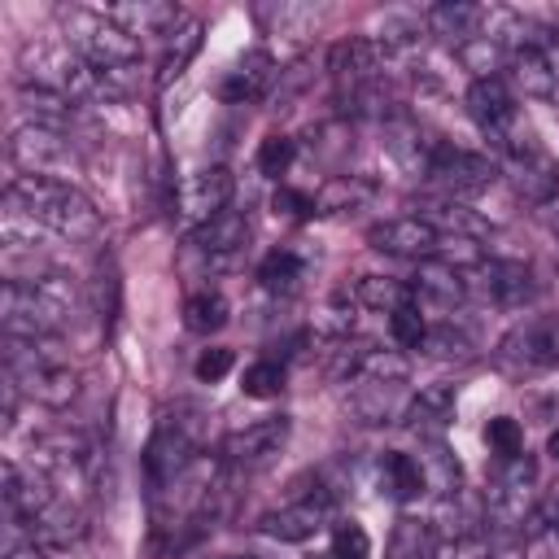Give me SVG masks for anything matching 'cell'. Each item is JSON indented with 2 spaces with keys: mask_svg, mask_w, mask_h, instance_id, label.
<instances>
[{
  "mask_svg": "<svg viewBox=\"0 0 559 559\" xmlns=\"http://www.w3.org/2000/svg\"><path fill=\"white\" fill-rule=\"evenodd\" d=\"M354 415L362 424H384V419H402L406 411V397H402V384H384V380H358L354 389Z\"/></svg>",
  "mask_w": 559,
  "mask_h": 559,
  "instance_id": "484cf974",
  "label": "cell"
},
{
  "mask_svg": "<svg viewBox=\"0 0 559 559\" xmlns=\"http://www.w3.org/2000/svg\"><path fill=\"white\" fill-rule=\"evenodd\" d=\"M61 35L100 74H122V70H135L140 61V39L122 31L114 17H105L100 9H61Z\"/></svg>",
  "mask_w": 559,
  "mask_h": 559,
  "instance_id": "5b68a950",
  "label": "cell"
},
{
  "mask_svg": "<svg viewBox=\"0 0 559 559\" xmlns=\"http://www.w3.org/2000/svg\"><path fill=\"white\" fill-rule=\"evenodd\" d=\"M4 380L17 384L22 397L39 402V406H70L74 393H79V376L74 367L61 358L57 341H17V336H4Z\"/></svg>",
  "mask_w": 559,
  "mask_h": 559,
  "instance_id": "3957f363",
  "label": "cell"
},
{
  "mask_svg": "<svg viewBox=\"0 0 559 559\" xmlns=\"http://www.w3.org/2000/svg\"><path fill=\"white\" fill-rule=\"evenodd\" d=\"M328 515H332V498H328V493H306V498H297V502H288V507L266 511V515L258 520V528H262L266 537H275V542L297 546V542H310V537L328 524Z\"/></svg>",
  "mask_w": 559,
  "mask_h": 559,
  "instance_id": "5bb4252c",
  "label": "cell"
},
{
  "mask_svg": "<svg viewBox=\"0 0 559 559\" xmlns=\"http://www.w3.org/2000/svg\"><path fill=\"white\" fill-rule=\"evenodd\" d=\"M201 445H205V411L201 406L179 402V406L162 411V419L148 437V450H144V472H148L153 493L166 489L175 476H183L197 463Z\"/></svg>",
  "mask_w": 559,
  "mask_h": 559,
  "instance_id": "277c9868",
  "label": "cell"
},
{
  "mask_svg": "<svg viewBox=\"0 0 559 559\" xmlns=\"http://www.w3.org/2000/svg\"><path fill=\"white\" fill-rule=\"evenodd\" d=\"M240 559H253V555H240Z\"/></svg>",
  "mask_w": 559,
  "mask_h": 559,
  "instance_id": "f907efd6",
  "label": "cell"
},
{
  "mask_svg": "<svg viewBox=\"0 0 559 559\" xmlns=\"http://www.w3.org/2000/svg\"><path fill=\"white\" fill-rule=\"evenodd\" d=\"M537 214H542V223H546V227H555V231H559V197H550L546 205H537Z\"/></svg>",
  "mask_w": 559,
  "mask_h": 559,
  "instance_id": "f6af8a7d",
  "label": "cell"
},
{
  "mask_svg": "<svg viewBox=\"0 0 559 559\" xmlns=\"http://www.w3.org/2000/svg\"><path fill=\"white\" fill-rule=\"evenodd\" d=\"M240 389H245V397H275V393L284 389V367H280V362H271V358H262V362L245 367Z\"/></svg>",
  "mask_w": 559,
  "mask_h": 559,
  "instance_id": "8d00e7d4",
  "label": "cell"
},
{
  "mask_svg": "<svg viewBox=\"0 0 559 559\" xmlns=\"http://www.w3.org/2000/svg\"><path fill=\"white\" fill-rule=\"evenodd\" d=\"M92 301H96V319H100V328L109 332L114 319H118V266H114L109 253L96 262V275H92Z\"/></svg>",
  "mask_w": 559,
  "mask_h": 559,
  "instance_id": "d6a6232c",
  "label": "cell"
},
{
  "mask_svg": "<svg viewBox=\"0 0 559 559\" xmlns=\"http://www.w3.org/2000/svg\"><path fill=\"white\" fill-rule=\"evenodd\" d=\"M502 170H507L511 188L533 205H546L550 197H559V166L537 140H524L520 148L502 153Z\"/></svg>",
  "mask_w": 559,
  "mask_h": 559,
  "instance_id": "7c38bea8",
  "label": "cell"
},
{
  "mask_svg": "<svg viewBox=\"0 0 559 559\" xmlns=\"http://www.w3.org/2000/svg\"><path fill=\"white\" fill-rule=\"evenodd\" d=\"M231 362H236V354L223 349V345H214V349H201V358L192 362V371H197V380L214 384V380H223V376L231 371Z\"/></svg>",
  "mask_w": 559,
  "mask_h": 559,
  "instance_id": "7bdbcfd3",
  "label": "cell"
},
{
  "mask_svg": "<svg viewBox=\"0 0 559 559\" xmlns=\"http://www.w3.org/2000/svg\"><path fill=\"white\" fill-rule=\"evenodd\" d=\"M17 105H22V118L26 122H35V127H48V131H66L70 122H74V100H66L61 92H52V87H22L17 92Z\"/></svg>",
  "mask_w": 559,
  "mask_h": 559,
  "instance_id": "cb8c5ba5",
  "label": "cell"
},
{
  "mask_svg": "<svg viewBox=\"0 0 559 559\" xmlns=\"http://www.w3.org/2000/svg\"><path fill=\"white\" fill-rule=\"evenodd\" d=\"M231 192H236V179L227 166H201L183 179L179 188V227L183 231H201L210 218H218L227 205H231Z\"/></svg>",
  "mask_w": 559,
  "mask_h": 559,
  "instance_id": "52a82bcc",
  "label": "cell"
},
{
  "mask_svg": "<svg viewBox=\"0 0 559 559\" xmlns=\"http://www.w3.org/2000/svg\"><path fill=\"white\" fill-rule=\"evenodd\" d=\"M533 485H537V463L528 454H515L498 467L493 485H489V515L511 528V524H524V515L533 511Z\"/></svg>",
  "mask_w": 559,
  "mask_h": 559,
  "instance_id": "8fae6325",
  "label": "cell"
},
{
  "mask_svg": "<svg viewBox=\"0 0 559 559\" xmlns=\"http://www.w3.org/2000/svg\"><path fill=\"white\" fill-rule=\"evenodd\" d=\"M498 559H520V555H515V550H502V555H498Z\"/></svg>",
  "mask_w": 559,
  "mask_h": 559,
  "instance_id": "c3c4849f",
  "label": "cell"
},
{
  "mask_svg": "<svg viewBox=\"0 0 559 559\" xmlns=\"http://www.w3.org/2000/svg\"><path fill=\"white\" fill-rule=\"evenodd\" d=\"M459 61H463L476 79H493V70H498L502 61H511V52H507L493 35H476L472 44H463V48H459Z\"/></svg>",
  "mask_w": 559,
  "mask_h": 559,
  "instance_id": "e575fe53",
  "label": "cell"
},
{
  "mask_svg": "<svg viewBox=\"0 0 559 559\" xmlns=\"http://www.w3.org/2000/svg\"><path fill=\"white\" fill-rule=\"evenodd\" d=\"M419 467H424V480H428V489H437L441 498H450V493H459V480H463V472H459V459L432 437L428 441V454L419 459Z\"/></svg>",
  "mask_w": 559,
  "mask_h": 559,
  "instance_id": "4dcf8cb0",
  "label": "cell"
},
{
  "mask_svg": "<svg viewBox=\"0 0 559 559\" xmlns=\"http://www.w3.org/2000/svg\"><path fill=\"white\" fill-rule=\"evenodd\" d=\"M437 546V528L428 520H415V515H402L389 533V546H384V559H428Z\"/></svg>",
  "mask_w": 559,
  "mask_h": 559,
  "instance_id": "f1b7e54d",
  "label": "cell"
},
{
  "mask_svg": "<svg viewBox=\"0 0 559 559\" xmlns=\"http://www.w3.org/2000/svg\"><path fill=\"white\" fill-rule=\"evenodd\" d=\"M411 288H415V306H419V301H441V306H450V301H459V297L467 293L463 275H459L450 262H419Z\"/></svg>",
  "mask_w": 559,
  "mask_h": 559,
  "instance_id": "4316f807",
  "label": "cell"
},
{
  "mask_svg": "<svg viewBox=\"0 0 559 559\" xmlns=\"http://www.w3.org/2000/svg\"><path fill=\"white\" fill-rule=\"evenodd\" d=\"M183 323H188V332H201V336H210V332H218L223 323H227V301H223V293H192L188 301H183Z\"/></svg>",
  "mask_w": 559,
  "mask_h": 559,
  "instance_id": "1f68e13d",
  "label": "cell"
},
{
  "mask_svg": "<svg viewBox=\"0 0 559 559\" xmlns=\"http://www.w3.org/2000/svg\"><path fill=\"white\" fill-rule=\"evenodd\" d=\"M275 214L310 218V214H319V205H314V197H310V192H293V188H280V192H275Z\"/></svg>",
  "mask_w": 559,
  "mask_h": 559,
  "instance_id": "ee69618b",
  "label": "cell"
},
{
  "mask_svg": "<svg viewBox=\"0 0 559 559\" xmlns=\"http://www.w3.org/2000/svg\"><path fill=\"white\" fill-rule=\"evenodd\" d=\"M201 48V17L183 13L166 35H162V66H157V83H170L183 74V66L197 57Z\"/></svg>",
  "mask_w": 559,
  "mask_h": 559,
  "instance_id": "44dd1931",
  "label": "cell"
},
{
  "mask_svg": "<svg viewBox=\"0 0 559 559\" xmlns=\"http://www.w3.org/2000/svg\"><path fill=\"white\" fill-rule=\"evenodd\" d=\"M4 559H44V555H39V546L31 542V546H9Z\"/></svg>",
  "mask_w": 559,
  "mask_h": 559,
  "instance_id": "bcb514c9",
  "label": "cell"
},
{
  "mask_svg": "<svg viewBox=\"0 0 559 559\" xmlns=\"http://www.w3.org/2000/svg\"><path fill=\"white\" fill-rule=\"evenodd\" d=\"M371 188L362 183V179H332L319 197H314V205H319V214H336V210H345V205H354V201H362Z\"/></svg>",
  "mask_w": 559,
  "mask_h": 559,
  "instance_id": "b9f144b4",
  "label": "cell"
},
{
  "mask_svg": "<svg viewBox=\"0 0 559 559\" xmlns=\"http://www.w3.org/2000/svg\"><path fill=\"white\" fill-rule=\"evenodd\" d=\"M467 114L489 135V144L498 148V157L511 153V148H520L524 140H533V131L520 122V109H515L511 87L498 74L493 79H472V87H467Z\"/></svg>",
  "mask_w": 559,
  "mask_h": 559,
  "instance_id": "8992f818",
  "label": "cell"
},
{
  "mask_svg": "<svg viewBox=\"0 0 559 559\" xmlns=\"http://www.w3.org/2000/svg\"><path fill=\"white\" fill-rule=\"evenodd\" d=\"M389 332H393V341H397L402 349H419V345H424V336H428V323H424L419 306L411 301V306H402V310H393V314H389Z\"/></svg>",
  "mask_w": 559,
  "mask_h": 559,
  "instance_id": "74e56055",
  "label": "cell"
},
{
  "mask_svg": "<svg viewBox=\"0 0 559 559\" xmlns=\"http://www.w3.org/2000/svg\"><path fill=\"white\" fill-rule=\"evenodd\" d=\"M245 240H249V214H240V210H223L218 218H210L197 231V245L205 258H231L245 249Z\"/></svg>",
  "mask_w": 559,
  "mask_h": 559,
  "instance_id": "d4e9b609",
  "label": "cell"
},
{
  "mask_svg": "<svg viewBox=\"0 0 559 559\" xmlns=\"http://www.w3.org/2000/svg\"><path fill=\"white\" fill-rule=\"evenodd\" d=\"M9 162L22 166L26 175H48L52 166H66L70 162V140L66 131H48V127H35V122H17L9 131V144H4Z\"/></svg>",
  "mask_w": 559,
  "mask_h": 559,
  "instance_id": "4fadbf2b",
  "label": "cell"
},
{
  "mask_svg": "<svg viewBox=\"0 0 559 559\" xmlns=\"http://www.w3.org/2000/svg\"><path fill=\"white\" fill-rule=\"evenodd\" d=\"M485 441H489V450L507 463V459H515V454H524V428L511 419V415H493L489 424H485Z\"/></svg>",
  "mask_w": 559,
  "mask_h": 559,
  "instance_id": "d590c367",
  "label": "cell"
},
{
  "mask_svg": "<svg viewBox=\"0 0 559 559\" xmlns=\"http://www.w3.org/2000/svg\"><path fill=\"white\" fill-rule=\"evenodd\" d=\"M26 533H31V542L39 546V550H70V546H79L83 537H87V520H83V511L74 507V502H52V507H44L31 524H26Z\"/></svg>",
  "mask_w": 559,
  "mask_h": 559,
  "instance_id": "e0dca14e",
  "label": "cell"
},
{
  "mask_svg": "<svg viewBox=\"0 0 559 559\" xmlns=\"http://www.w3.org/2000/svg\"><path fill=\"white\" fill-rule=\"evenodd\" d=\"M376 66H380V44L367 39V35H349V39L332 44V52H328L332 79H336L341 87H349V92H358V87L376 74Z\"/></svg>",
  "mask_w": 559,
  "mask_h": 559,
  "instance_id": "ac0fdd59",
  "label": "cell"
},
{
  "mask_svg": "<svg viewBox=\"0 0 559 559\" xmlns=\"http://www.w3.org/2000/svg\"><path fill=\"white\" fill-rule=\"evenodd\" d=\"M293 157H297V144H293L288 135H266V140L258 144V170L271 175V179H280V175L293 166Z\"/></svg>",
  "mask_w": 559,
  "mask_h": 559,
  "instance_id": "f35d334b",
  "label": "cell"
},
{
  "mask_svg": "<svg viewBox=\"0 0 559 559\" xmlns=\"http://www.w3.org/2000/svg\"><path fill=\"white\" fill-rule=\"evenodd\" d=\"M323 559H336V555H323Z\"/></svg>",
  "mask_w": 559,
  "mask_h": 559,
  "instance_id": "681fc988",
  "label": "cell"
},
{
  "mask_svg": "<svg viewBox=\"0 0 559 559\" xmlns=\"http://www.w3.org/2000/svg\"><path fill=\"white\" fill-rule=\"evenodd\" d=\"M74 306H79L74 284L61 271L4 280V288H0L4 336H17V341H48V336H57L74 319Z\"/></svg>",
  "mask_w": 559,
  "mask_h": 559,
  "instance_id": "6da1fadb",
  "label": "cell"
},
{
  "mask_svg": "<svg viewBox=\"0 0 559 559\" xmlns=\"http://www.w3.org/2000/svg\"><path fill=\"white\" fill-rule=\"evenodd\" d=\"M498 358L515 371H533V367H555L559 362V314H537L528 323H515L502 345Z\"/></svg>",
  "mask_w": 559,
  "mask_h": 559,
  "instance_id": "30bf717a",
  "label": "cell"
},
{
  "mask_svg": "<svg viewBox=\"0 0 559 559\" xmlns=\"http://www.w3.org/2000/svg\"><path fill=\"white\" fill-rule=\"evenodd\" d=\"M511 79L533 100H550L559 92V66L550 61L546 48H515L511 52Z\"/></svg>",
  "mask_w": 559,
  "mask_h": 559,
  "instance_id": "d6986e66",
  "label": "cell"
},
{
  "mask_svg": "<svg viewBox=\"0 0 559 559\" xmlns=\"http://www.w3.org/2000/svg\"><path fill=\"white\" fill-rule=\"evenodd\" d=\"M424 175L454 192V197H472V192H485L493 183V162L472 153V148H454V144H432L428 148V162H424Z\"/></svg>",
  "mask_w": 559,
  "mask_h": 559,
  "instance_id": "ba28073f",
  "label": "cell"
},
{
  "mask_svg": "<svg viewBox=\"0 0 559 559\" xmlns=\"http://www.w3.org/2000/svg\"><path fill=\"white\" fill-rule=\"evenodd\" d=\"M380 480H384V489H389L397 502H411V498H419V493L428 489L419 459H415V454H402V450H389V454L380 459Z\"/></svg>",
  "mask_w": 559,
  "mask_h": 559,
  "instance_id": "83f0119b",
  "label": "cell"
},
{
  "mask_svg": "<svg viewBox=\"0 0 559 559\" xmlns=\"http://www.w3.org/2000/svg\"><path fill=\"white\" fill-rule=\"evenodd\" d=\"M450 415H454V384L437 380V384H424V389H419V397H411V402H406L402 424H406V428H415V432H437Z\"/></svg>",
  "mask_w": 559,
  "mask_h": 559,
  "instance_id": "603a6c76",
  "label": "cell"
},
{
  "mask_svg": "<svg viewBox=\"0 0 559 559\" xmlns=\"http://www.w3.org/2000/svg\"><path fill=\"white\" fill-rule=\"evenodd\" d=\"M546 454H550V459H555V463H559V428H555V432H550V441H546Z\"/></svg>",
  "mask_w": 559,
  "mask_h": 559,
  "instance_id": "7dc6e473",
  "label": "cell"
},
{
  "mask_svg": "<svg viewBox=\"0 0 559 559\" xmlns=\"http://www.w3.org/2000/svg\"><path fill=\"white\" fill-rule=\"evenodd\" d=\"M301 258L297 253H288V249H275V253H266L262 258V266H258V280H262V288H271V293H293L297 288V280H301Z\"/></svg>",
  "mask_w": 559,
  "mask_h": 559,
  "instance_id": "836d02e7",
  "label": "cell"
},
{
  "mask_svg": "<svg viewBox=\"0 0 559 559\" xmlns=\"http://www.w3.org/2000/svg\"><path fill=\"white\" fill-rule=\"evenodd\" d=\"M288 415H266L258 424H245L236 428L227 441H223V463L236 467V472H258L266 467L284 445H288Z\"/></svg>",
  "mask_w": 559,
  "mask_h": 559,
  "instance_id": "9c48e42d",
  "label": "cell"
},
{
  "mask_svg": "<svg viewBox=\"0 0 559 559\" xmlns=\"http://www.w3.org/2000/svg\"><path fill=\"white\" fill-rule=\"evenodd\" d=\"M4 210H17L31 223H39L44 231H57L66 240H92L100 231L96 205L79 188L61 183L52 175H13L4 188Z\"/></svg>",
  "mask_w": 559,
  "mask_h": 559,
  "instance_id": "7a4b0ae2",
  "label": "cell"
},
{
  "mask_svg": "<svg viewBox=\"0 0 559 559\" xmlns=\"http://www.w3.org/2000/svg\"><path fill=\"white\" fill-rule=\"evenodd\" d=\"M476 271H480V288L498 301V306H511V310H520V306H528L533 297H537V280H533V271L524 266V262H507V258H480L476 262Z\"/></svg>",
  "mask_w": 559,
  "mask_h": 559,
  "instance_id": "9a60e30c",
  "label": "cell"
},
{
  "mask_svg": "<svg viewBox=\"0 0 559 559\" xmlns=\"http://www.w3.org/2000/svg\"><path fill=\"white\" fill-rule=\"evenodd\" d=\"M275 79V61L266 52H249L236 70H227V79L218 83V96L231 100V105H245V100H258Z\"/></svg>",
  "mask_w": 559,
  "mask_h": 559,
  "instance_id": "7402d4cb",
  "label": "cell"
},
{
  "mask_svg": "<svg viewBox=\"0 0 559 559\" xmlns=\"http://www.w3.org/2000/svg\"><path fill=\"white\" fill-rule=\"evenodd\" d=\"M105 17H114L122 31H131L135 39L140 35H166L179 17H183V9H175V4H153V0H122V4H109V9H100Z\"/></svg>",
  "mask_w": 559,
  "mask_h": 559,
  "instance_id": "ffe728a7",
  "label": "cell"
},
{
  "mask_svg": "<svg viewBox=\"0 0 559 559\" xmlns=\"http://www.w3.org/2000/svg\"><path fill=\"white\" fill-rule=\"evenodd\" d=\"M419 349H428L432 358H472V341L463 336V332H454L450 323H441V328H428V336H424V345Z\"/></svg>",
  "mask_w": 559,
  "mask_h": 559,
  "instance_id": "ab89813d",
  "label": "cell"
},
{
  "mask_svg": "<svg viewBox=\"0 0 559 559\" xmlns=\"http://www.w3.org/2000/svg\"><path fill=\"white\" fill-rule=\"evenodd\" d=\"M424 26H428V35H437V39L463 48V44H472L476 35H485V26H489V9H485V4L445 0V4H432V9L424 13Z\"/></svg>",
  "mask_w": 559,
  "mask_h": 559,
  "instance_id": "2e32d148",
  "label": "cell"
},
{
  "mask_svg": "<svg viewBox=\"0 0 559 559\" xmlns=\"http://www.w3.org/2000/svg\"><path fill=\"white\" fill-rule=\"evenodd\" d=\"M332 555H336V559H367V555H371L367 528H362L358 520H341V524L332 528Z\"/></svg>",
  "mask_w": 559,
  "mask_h": 559,
  "instance_id": "60d3db41",
  "label": "cell"
},
{
  "mask_svg": "<svg viewBox=\"0 0 559 559\" xmlns=\"http://www.w3.org/2000/svg\"><path fill=\"white\" fill-rule=\"evenodd\" d=\"M354 301L367 306V310L393 314V310H402V306L415 301V288L402 284V280H389V275H362V280L354 284Z\"/></svg>",
  "mask_w": 559,
  "mask_h": 559,
  "instance_id": "f546056e",
  "label": "cell"
}]
</instances>
